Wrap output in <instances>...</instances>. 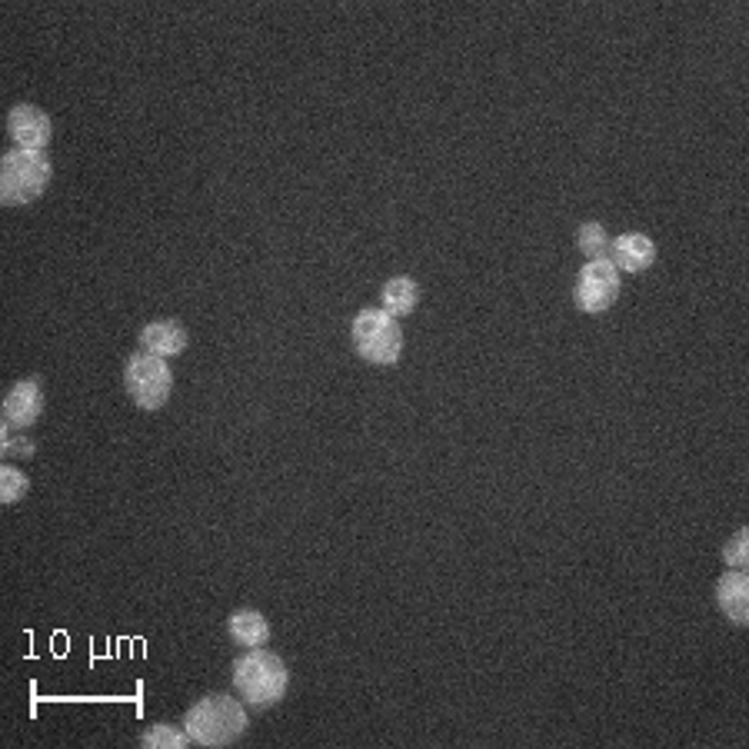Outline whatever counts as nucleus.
Here are the masks:
<instances>
[{
    "mask_svg": "<svg viewBox=\"0 0 749 749\" xmlns=\"http://www.w3.org/2000/svg\"><path fill=\"white\" fill-rule=\"evenodd\" d=\"M287 686H290V670H287V663L277 653H271L264 647H254V650H246L243 657H236V663H233V690L240 693V700L250 709L277 706L287 696Z\"/></svg>",
    "mask_w": 749,
    "mask_h": 749,
    "instance_id": "obj_1",
    "label": "nucleus"
},
{
    "mask_svg": "<svg viewBox=\"0 0 749 749\" xmlns=\"http://www.w3.org/2000/svg\"><path fill=\"white\" fill-rule=\"evenodd\" d=\"M246 703L236 696H203L187 709L184 729L197 746H230L246 733Z\"/></svg>",
    "mask_w": 749,
    "mask_h": 749,
    "instance_id": "obj_2",
    "label": "nucleus"
},
{
    "mask_svg": "<svg viewBox=\"0 0 749 749\" xmlns=\"http://www.w3.org/2000/svg\"><path fill=\"white\" fill-rule=\"evenodd\" d=\"M54 177V161L47 151H24L14 147L0 161V203L4 207H24L37 200Z\"/></svg>",
    "mask_w": 749,
    "mask_h": 749,
    "instance_id": "obj_3",
    "label": "nucleus"
},
{
    "mask_svg": "<svg viewBox=\"0 0 749 749\" xmlns=\"http://www.w3.org/2000/svg\"><path fill=\"white\" fill-rule=\"evenodd\" d=\"M350 337H353V350L377 366H394L404 353V330L400 323L381 310V307H363L353 323H350Z\"/></svg>",
    "mask_w": 749,
    "mask_h": 749,
    "instance_id": "obj_4",
    "label": "nucleus"
},
{
    "mask_svg": "<svg viewBox=\"0 0 749 749\" xmlns=\"http://www.w3.org/2000/svg\"><path fill=\"white\" fill-rule=\"evenodd\" d=\"M123 387L141 410H161L170 400L174 373L164 356L154 353H134L123 366Z\"/></svg>",
    "mask_w": 749,
    "mask_h": 749,
    "instance_id": "obj_5",
    "label": "nucleus"
},
{
    "mask_svg": "<svg viewBox=\"0 0 749 749\" xmlns=\"http://www.w3.org/2000/svg\"><path fill=\"white\" fill-rule=\"evenodd\" d=\"M619 297V271L609 257L603 261H586L583 271L576 274L573 300L583 313H603L616 304Z\"/></svg>",
    "mask_w": 749,
    "mask_h": 749,
    "instance_id": "obj_6",
    "label": "nucleus"
},
{
    "mask_svg": "<svg viewBox=\"0 0 749 749\" xmlns=\"http://www.w3.org/2000/svg\"><path fill=\"white\" fill-rule=\"evenodd\" d=\"M8 134L24 151H47L54 141V123L51 117L34 103H18L8 113Z\"/></svg>",
    "mask_w": 749,
    "mask_h": 749,
    "instance_id": "obj_7",
    "label": "nucleus"
},
{
    "mask_svg": "<svg viewBox=\"0 0 749 749\" xmlns=\"http://www.w3.org/2000/svg\"><path fill=\"white\" fill-rule=\"evenodd\" d=\"M44 414V390L41 384L31 381H18L8 397H4V423H11L14 430H27L37 423V417Z\"/></svg>",
    "mask_w": 749,
    "mask_h": 749,
    "instance_id": "obj_8",
    "label": "nucleus"
},
{
    "mask_svg": "<svg viewBox=\"0 0 749 749\" xmlns=\"http://www.w3.org/2000/svg\"><path fill=\"white\" fill-rule=\"evenodd\" d=\"M609 250H613L609 261L616 264V271H627V274H643L657 261V243L647 233H619L609 243Z\"/></svg>",
    "mask_w": 749,
    "mask_h": 749,
    "instance_id": "obj_9",
    "label": "nucleus"
},
{
    "mask_svg": "<svg viewBox=\"0 0 749 749\" xmlns=\"http://www.w3.org/2000/svg\"><path fill=\"white\" fill-rule=\"evenodd\" d=\"M716 603H719L723 616H729L736 627H746L749 623V576H746V570H729V573L719 576Z\"/></svg>",
    "mask_w": 749,
    "mask_h": 749,
    "instance_id": "obj_10",
    "label": "nucleus"
},
{
    "mask_svg": "<svg viewBox=\"0 0 749 749\" xmlns=\"http://www.w3.org/2000/svg\"><path fill=\"white\" fill-rule=\"evenodd\" d=\"M141 350L154 356H180L187 350V330L177 320H154L141 330Z\"/></svg>",
    "mask_w": 749,
    "mask_h": 749,
    "instance_id": "obj_11",
    "label": "nucleus"
},
{
    "mask_svg": "<svg viewBox=\"0 0 749 749\" xmlns=\"http://www.w3.org/2000/svg\"><path fill=\"white\" fill-rule=\"evenodd\" d=\"M227 637L236 643V647H264L271 640V623L261 609H233L230 619H227Z\"/></svg>",
    "mask_w": 749,
    "mask_h": 749,
    "instance_id": "obj_12",
    "label": "nucleus"
},
{
    "mask_svg": "<svg viewBox=\"0 0 749 749\" xmlns=\"http://www.w3.org/2000/svg\"><path fill=\"white\" fill-rule=\"evenodd\" d=\"M417 304H420V287L414 277H404V274L390 277L381 290V310H387L394 320L410 317L417 310Z\"/></svg>",
    "mask_w": 749,
    "mask_h": 749,
    "instance_id": "obj_13",
    "label": "nucleus"
},
{
    "mask_svg": "<svg viewBox=\"0 0 749 749\" xmlns=\"http://www.w3.org/2000/svg\"><path fill=\"white\" fill-rule=\"evenodd\" d=\"M609 236H606V227L596 223V220H586L576 233V246H580V254L586 261H603L606 257V250H609Z\"/></svg>",
    "mask_w": 749,
    "mask_h": 749,
    "instance_id": "obj_14",
    "label": "nucleus"
},
{
    "mask_svg": "<svg viewBox=\"0 0 749 749\" xmlns=\"http://www.w3.org/2000/svg\"><path fill=\"white\" fill-rule=\"evenodd\" d=\"M141 746H144V749H187V746H190V736H187V729L157 723V726H151V729L141 736Z\"/></svg>",
    "mask_w": 749,
    "mask_h": 749,
    "instance_id": "obj_15",
    "label": "nucleus"
},
{
    "mask_svg": "<svg viewBox=\"0 0 749 749\" xmlns=\"http://www.w3.org/2000/svg\"><path fill=\"white\" fill-rule=\"evenodd\" d=\"M27 489H31V480L24 476V470L0 466V504H4V507L21 504V499L27 496Z\"/></svg>",
    "mask_w": 749,
    "mask_h": 749,
    "instance_id": "obj_16",
    "label": "nucleus"
},
{
    "mask_svg": "<svg viewBox=\"0 0 749 749\" xmlns=\"http://www.w3.org/2000/svg\"><path fill=\"white\" fill-rule=\"evenodd\" d=\"M723 560H726L733 570H746V563H749V533H746V530H739V533L723 547Z\"/></svg>",
    "mask_w": 749,
    "mask_h": 749,
    "instance_id": "obj_17",
    "label": "nucleus"
},
{
    "mask_svg": "<svg viewBox=\"0 0 749 749\" xmlns=\"http://www.w3.org/2000/svg\"><path fill=\"white\" fill-rule=\"evenodd\" d=\"M0 447H4L8 456H34V443L21 430H14L11 423H4V433H0Z\"/></svg>",
    "mask_w": 749,
    "mask_h": 749,
    "instance_id": "obj_18",
    "label": "nucleus"
}]
</instances>
